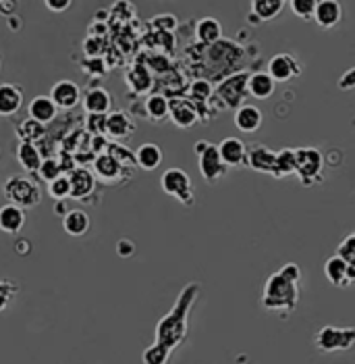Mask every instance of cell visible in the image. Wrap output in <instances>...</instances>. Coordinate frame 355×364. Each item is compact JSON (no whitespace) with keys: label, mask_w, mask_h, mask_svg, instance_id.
I'll list each match as a JSON object with an SVG mask.
<instances>
[{"label":"cell","mask_w":355,"mask_h":364,"mask_svg":"<svg viewBox=\"0 0 355 364\" xmlns=\"http://www.w3.org/2000/svg\"><path fill=\"white\" fill-rule=\"evenodd\" d=\"M197 296H200V283H195V281L187 283L181 289L175 306L168 310L156 325V343L175 352L185 341V337L190 333V312H192V306L195 304Z\"/></svg>","instance_id":"obj_1"},{"label":"cell","mask_w":355,"mask_h":364,"mask_svg":"<svg viewBox=\"0 0 355 364\" xmlns=\"http://www.w3.org/2000/svg\"><path fill=\"white\" fill-rule=\"evenodd\" d=\"M300 304V281L291 279L283 271L273 273L264 283L262 309L268 312L291 314Z\"/></svg>","instance_id":"obj_2"},{"label":"cell","mask_w":355,"mask_h":364,"mask_svg":"<svg viewBox=\"0 0 355 364\" xmlns=\"http://www.w3.org/2000/svg\"><path fill=\"white\" fill-rule=\"evenodd\" d=\"M327 159L318 148H295V175L300 177L301 186L312 188L322 181Z\"/></svg>","instance_id":"obj_3"},{"label":"cell","mask_w":355,"mask_h":364,"mask_svg":"<svg viewBox=\"0 0 355 364\" xmlns=\"http://www.w3.org/2000/svg\"><path fill=\"white\" fill-rule=\"evenodd\" d=\"M4 196L9 204H15L19 208H33L42 202L40 186L26 175H11L4 181Z\"/></svg>","instance_id":"obj_4"},{"label":"cell","mask_w":355,"mask_h":364,"mask_svg":"<svg viewBox=\"0 0 355 364\" xmlns=\"http://www.w3.org/2000/svg\"><path fill=\"white\" fill-rule=\"evenodd\" d=\"M160 188L166 196L179 200L183 206H195V190H193L192 177L179 167L166 168L160 177Z\"/></svg>","instance_id":"obj_5"},{"label":"cell","mask_w":355,"mask_h":364,"mask_svg":"<svg viewBox=\"0 0 355 364\" xmlns=\"http://www.w3.org/2000/svg\"><path fill=\"white\" fill-rule=\"evenodd\" d=\"M193 152L197 154V168L206 183H217L222 177H226L229 167L220 161L219 150L214 144H210L208 140L195 141Z\"/></svg>","instance_id":"obj_6"},{"label":"cell","mask_w":355,"mask_h":364,"mask_svg":"<svg viewBox=\"0 0 355 364\" xmlns=\"http://www.w3.org/2000/svg\"><path fill=\"white\" fill-rule=\"evenodd\" d=\"M247 77H249L247 71H239V73H233V75L224 77L219 84V87H217V92L212 94V98L219 100L220 105H222V109L235 111L246 100Z\"/></svg>","instance_id":"obj_7"},{"label":"cell","mask_w":355,"mask_h":364,"mask_svg":"<svg viewBox=\"0 0 355 364\" xmlns=\"http://www.w3.org/2000/svg\"><path fill=\"white\" fill-rule=\"evenodd\" d=\"M314 343H316V350L322 352V354H334V352H347L351 350L355 343V329L347 327V329H339V327H332L327 325L322 327L316 337H314Z\"/></svg>","instance_id":"obj_8"},{"label":"cell","mask_w":355,"mask_h":364,"mask_svg":"<svg viewBox=\"0 0 355 364\" xmlns=\"http://www.w3.org/2000/svg\"><path fill=\"white\" fill-rule=\"evenodd\" d=\"M274 84H287L301 75V63L291 53H278L268 60V71Z\"/></svg>","instance_id":"obj_9"},{"label":"cell","mask_w":355,"mask_h":364,"mask_svg":"<svg viewBox=\"0 0 355 364\" xmlns=\"http://www.w3.org/2000/svg\"><path fill=\"white\" fill-rule=\"evenodd\" d=\"M168 119L179 129H192L195 123H200V111L195 109L190 98H173L168 100Z\"/></svg>","instance_id":"obj_10"},{"label":"cell","mask_w":355,"mask_h":364,"mask_svg":"<svg viewBox=\"0 0 355 364\" xmlns=\"http://www.w3.org/2000/svg\"><path fill=\"white\" fill-rule=\"evenodd\" d=\"M246 165L256 173H262V175H271L274 179H278V171H276V152L262 146V144H256L251 148H247L246 154Z\"/></svg>","instance_id":"obj_11"},{"label":"cell","mask_w":355,"mask_h":364,"mask_svg":"<svg viewBox=\"0 0 355 364\" xmlns=\"http://www.w3.org/2000/svg\"><path fill=\"white\" fill-rule=\"evenodd\" d=\"M324 277L330 285L345 289L355 281V264H347L343 258L334 254L324 262Z\"/></svg>","instance_id":"obj_12"},{"label":"cell","mask_w":355,"mask_h":364,"mask_svg":"<svg viewBox=\"0 0 355 364\" xmlns=\"http://www.w3.org/2000/svg\"><path fill=\"white\" fill-rule=\"evenodd\" d=\"M50 98L56 105V109L60 111H71L75 109L80 102H82V87L75 84V82H69V80H62V82H56L50 90Z\"/></svg>","instance_id":"obj_13"},{"label":"cell","mask_w":355,"mask_h":364,"mask_svg":"<svg viewBox=\"0 0 355 364\" xmlns=\"http://www.w3.org/2000/svg\"><path fill=\"white\" fill-rule=\"evenodd\" d=\"M67 177H69V188H71L69 198L85 200V198L94 192V188H96V175H94L89 168H85V167L71 168V171L67 173Z\"/></svg>","instance_id":"obj_14"},{"label":"cell","mask_w":355,"mask_h":364,"mask_svg":"<svg viewBox=\"0 0 355 364\" xmlns=\"http://www.w3.org/2000/svg\"><path fill=\"white\" fill-rule=\"evenodd\" d=\"M136 134V123L125 111H114L106 114V127L104 136L110 140H127Z\"/></svg>","instance_id":"obj_15"},{"label":"cell","mask_w":355,"mask_h":364,"mask_svg":"<svg viewBox=\"0 0 355 364\" xmlns=\"http://www.w3.org/2000/svg\"><path fill=\"white\" fill-rule=\"evenodd\" d=\"M217 150H219L220 161L229 168H237L246 165L247 148L244 140L229 136V138H224V140L220 141L219 146H217Z\"/></svg>","instance_id":"obj_16"},{"label":"cell","mask_w":355,"mask_h":364,"mask_svg":"<svg viewBox=\"0 0 355 364\" xmlns=\"http://www.w3.org/2000/svg\"><path fill=\"white\" fill-rule=\"evenodd\" d=\"M312 19L322 29L337 28L343 19V4L339 0H318Z\"/></svg>","instance_id":"obj_17"},{"label":"cell","mask_w":355,"mask_h":364,"mask_svg":"<svg viewBox=\"0 0 355 364\" xmlns=\"http://www.w3.org/2000/svg\"><path fill=\"white\" fill-rule=\"evenodd\" d=\"M28 215L23 208L15 206V204H4L0 208V231L6 235H19L26 227Z\"/></svg>","instance_id":"obj_18"},{"label":"cell","mask_w":355,"mask_h":364,"mask_svg":"<svg viewBox=\"0 0 355 364\" xmlns=\"http://www.w3.org/2000/svg\"><path fill=\"white\" fill-rule=\"evenodd\" d=\"M264 114L253 105H241L235 109V127L244 134H253L262 127Z\"/></svg>","instance_id":"obj_19"},{"label":"cell","mask_w":355,"mask_h":364,"mask_svg":"<svg viewBox=\"0 0 355 364\" xmlns=\"http://www.w3.org/2000/svg\"><path fill=\"white\" fill-rule=\"evenodd\" d=\"M125 82L129 85V90L133 94H148L152 87H154V77L148 69L146 63H136L133 67H129L127 75H125Z\"/></svg>","instance_id":"obj_20"},{"label":"cell","mask_w":355,"mask_h":364,"mask_svg":"<svg viewBox=\"0 0 355 364\" xmlns=\"http://www.w3.org/2000/svg\"><path fill=\"white\" fill-rule=\"evenodd\" d=\"M82 102L87 114H109L112 107V96L104 87H92L83 94Z\"/></svg>","instance_id":"obj_21"},{"label":"cell","mask_w":355,"mask_h":364,"mask_svg":"<svg viewBox=\"0 0 355 364\" xmlns=\"http://www.w3.org/2000/svg\"><path fill=\"white\" fill-rule=\"evenodd\" d=\"M23 105V90L17 84H0V117H13Z\"/></svg>","instance_id":"obj_22"},{"label":"cell","mask_w":355,"mask_h":364,"mask_svg":"<svg viewBox=\"0 0 355 364\" xmlns=\"http://www.w3.org/2000/svg\"><path fill=\"white\" fill-rule=\"evenodd\" d=\"M127 168L121 167L110 154L106 152H102V154H96L94 156V175L98 177V179H102V181H106V183H114V181H119L121 179V175L125 173Z\"/></svg>","instance_id":"obj_23"},{"label":"cell","mask_w":355,"mask_h":364,"mask_svg":"<svg viewBox=\"0 0 355 364\" xmlns=\"http://www.w3.org/2000/svg\"><path fill=\"white\" fill-rule=\"evenodd\" d=\"M92 227V221L87 217V213L82 208H71L65 217H62V229L67 235L71 237H83Z\"/></svg>","instance_id":"obj_24"},{"label":"cell","mask_w":355,"mask_h":364,"mask_svg":"<svg viewBox=\"0 0 355 364\" xmlns=\"http://www.w3.org/2000/svg\"><path fill=\"white\" fill-rule=\"evenodd\" d=\"M28 112L31 119L40 121L42 125H48V123H53L56 119L58 109H56V105L53 102L50 96H36V98L29 102Z\"/></svg>","instance_id":"obj_25"},{"label":"cell","mask_w":355,"mask_h":364,"mask_svg":"<svg viewBox=\"0 0 355 364\" xmlns=\"http://www.w3.org/2000/svg\"><path fill=\"white\" fill-rule=\"evenodd\" d=\"M276 84L273 82V77L266 71H258V73H249L247 77V94L258 98V100H266L274 94Z\"/></svg>","instance_id":"obj_26"},{"label":"cell","mask_w":355,"mask_h":364,"mask_svg":"<svg viewBox=\"0 0 355 364\" xmlns=\"http://www.w3.org/2000/svg\"><path fill=\"white\" fill-rule=\"evenodd\" d=\"M163 148L158 144H152V141L141 144L136 152V167L143 171H154L163 165Z\"/></svg>","instance_id":"obj_27"},{"label":"cell","mask_w":355,"mask_h":364,"mask_svg":"<svg viewBox=\"0 0 355 364\" xmlns=\"http://www.w3.org/2000/svg\"><path fill=\"white\" fill-rule=\"evenodd\" d=\"M42 159L44 156H42L40 148L33 141H19V146H17V163L21 165V168L26 173H31V175L38 173Z\"/></svg>","instance_id":"obj_28"},{"label":"cell","mask_w":355,"mask_h":364,"mask_svg":"<svg viewBox=\"0 0 355 364\" xmlns=\"http://www.w3.org/2000/svg\"><path fill=\"white\" fill-rule=\"evenodd\" d=\"M220 38H222V26H220V21L217 17H202L195 23V40H197V44L208 46V44L219 42Z\"/></svg>","instance_id":"obj_29"},{"label":"cell","mask_w":355,"mask_h":364,"mask_svg":"<svg viewBox=\"0 0 355 364\" xmlns=\"http://www.w3.org/2000/svg\"><path fill=\"white\" fill-rule=\"evenodd\" d=\"M287 0H251V17H256L258 23L273 21L285 9Z\"/></svg>","instance_id":"obj_30"},{"label":"cell","mask_w":355,"mask_h":364,"mask_svg":"<svg viewBox=\"0 0 355 364\" xmlns=\"http://www.w3.org/2000/svg\"><path fill=\"white\" fill-rule=\"evenodd\" d=\"M146 117L154 123L168 119V98L163 94H150L146 98Z\"/></svg>","instance_id":"obj_31"},{"label":"cell","mask_w":355,"mask_h":364,"mask_svg":"<svg viewBox=\"0 0 355 364\" xmlns=\"http://www.w3.org/2000/svg\"><path fill=\"white\" fill-rule=\"evenodd\" d=\"M15 136L19 138V141H38L46 136V125H42L40 121L36 119H26L17 125L15 129Z\"/></svg>","instance_id":"obj_32"},{"label":"cell","mask_w":355,"mask_h":364,"mask_svg":"<svg viewBox=\"0 0 355 364\" xmlns=\"http://www.w3.org/2000/svg\"><path fill=\"white\" fill-rule=\"evenodd\" d=\"M104 152L110 154L121 167L125 168H133L136 167V152H131L127 146H123V144H119V141H109L106 144V148H104Z\"/></svg>","instance_id":"obj_33"},{"label":"cell","mask_w":355,"mask_h":364,"mask_svg":"<svg viewBox=\"0 0 355 364\" xmlns=\"http://www.w3.org/2000/svg\"><path fill=\"white\" fill-rule=\"evenodd\" d=\"M212 94H214V87L208 80H193L190 85V100L195 105V109H200L204 102L212 100Z\"/></svg>","instance_id":"obj_34"},{"label":"cell","mask_w":355,"mask_h":364,"mask_svg":"<svg viewBox=\"0 0 355 364\" xmlns=\"http://www.w3.org/2000/svg\"><path fill=\"white\" fill-rule=\"evenodd\" d=\"M276 171L278 179L295 175V148H280L276 152Z\"/></svg>","instance_id":"obj_35"},{"label":"cell","mask_w":355,"mask_h":364,"mask_svg":"<svg viewBox=\"0 0 355 364\" xmlns=\"http://www.w3.org/2000/svg\"><path fill=\"white\" fill-rule=\"evenodd\" d=\"M170 350L168 348H164L160 343H152L150 348H146L143 350V354H141V363L143 364H168L170 360Z\"/></svg>","instance_id":"obj_36"},{"label":"cell","mask_w":355,"mask_h":364,"mask_svg":"<svg viewBox=\"0 0 355 364\" xmlns=\"http://www.w3.org/2000/svg\"><path fill=\"white\" fill-rule=\"evenodd\" d=\"M38 175L42 181H53L58 175H62V168H60V161L55 159V156H48V159H42L40 163V168H38Z\"/></svg>","instance_id":"obj_37"},{"label":"cell","mask_w":355,"mask_h":364,"mask_svg":"<svg viewBox=\"0 0 355 364\" xmlns=\"http://www.w3.org/2000/svg\"><path fill=\"white\" fill-rule=\"evenodd\" d=\"M69 192H71L69 177L65 173L58 175L53 181H48V194L55 198V200H69Z\"/></svg>","instance_id":"obj_38"},{"label":"cell","mask_w":355,"mask_h":364,"mask_svg":"<svg viewBox=\"0 0 355 364\" xmlns=\"http://www.w3.org/2000/svg\"><path fill=\"white\" fill-rule=\"evenodd\" d=\"M316 4H318V0H289V6H291L293 15L300 17V19H305V21L312 19Z\"/></svg>","instance_id":"obj_39"},{"label":"cell","mask_w":355,"mask_h":364,"mask_svg":"<svg viewBox=\"0 0 355 364\" xmlns=\"http://www.w3.org/2000/svg\"><path fill=\"white\" fill-rule=\"evenodd\" d=\"M337 256L343 258L347 264H355V233H349L337 248Z\"/></svg>","instance_id":"obj_40"},{"label":"cell","mask_w":355,"mask_h":364,"mask_svg":"<svg viewBox=\"0 0 355 364\" xmlns=\"http://www.w3.org/2000/svg\"><path fill=\"white\" fill-rule=\"evenodd\" d=\"M19 294V285L13 281H0V312L13 302V298Z\"/></svg>","instance_id":"obj_41"},{"label":"cell","mask_w":355,"mask_h":364,"mask_svg":"<svg viewBox=\"0 0 355 364\" xmlns=\"http://www.w3.org/2000/svg\"><path fill=\"white\" fill-rule=\"evenodd\" d=\"M87 132L92 136H104V127H106V114H87V123H85Z\"/></svg>","instance_id":"obj_42"},{"label":"cell","mask_w":355,"mask_h":364,"mask_svg":"<svg viewBox=\"0 0 355 364\" xmlns=\"http://www.w3.org/2000/svg\"><path fill=\"white\" fill-rule=\"evenodd\" d=\"M150 23H152V28L156 29V31H166V33H170L173 29H177V17H175V15H158V17H154Z\"/></svg>","instance_id":"obj_43"},{"label":"cell","mask_w":355,"mask_h":364,"mask_svg":"<svg viewBox=\"0 0 355 364\" xmlns=\"http://www.w3.org/2000/svg\"><path fill=\"white\" fill-rule=\"evenodd\" d=\"M102 48H104V44H102V40H100L98 36H89V38L83 42V53L87 56H92V58H96V56L100 55Z\"/></svg>","instance_id":"obj_44"},{"label":"cell","mask_w":355,"mask_h":364,"mask_svg":"<svg viewBox=\"0 0 355 364\" xmlns=\"http://www.w3.org/2000/svg\"><path fill=\"white\" fill-rule=\"evenodd\" d=\"M337 85H339V90H343V92H351V90H354L355 87V69L354 67H351V69H347L343 77H339Z\"/></svg>","instance_id":"obj_45"},{"label":"cell","mask_w":355,"mask_h":364,"mask_svg":"<svg viewBox=\"0 0 355 364\" xmlns=\"http://www.w3.org/2000/svg\"><path fill=\"white\" fill-rule=\"evenodd\" d=\"M44 4H46V9L53 11V13H65V11L71 9L73 0H44Z\"/></svg>","instance_id":"obj_46"},{"label":"cell","mask_w":355,"mask_h":364,"mask_svg":"<svg viewBox=\"0 0 355 364\" xmlns=\"http://www.w3.org/2000/svg\"><path fill=\"white\" fill-rule=\"evenodd\" d=\"M133 252H136V244L131 240H119V244H116V254L119 256L129 258V256H133Z\"/></svg>","instance_id":"obj_47"},{"label":"cell","mask_w":355,"mask_h":364,"mask_svg":"<svg viewBox=\"0 0 355 364\" xmlns=\"http://www.w3.org/2000/svg\"><path fill=\"white\" fill-rule=\"evenodd\" d=\"M55 213L56 215H60V217H65V215L69 213V210H67V200H56Z\"/></svg>","instance_id":"obj_48"},{"label":"cell","mask_w":355,"mask_h":364,"mask_svg":"<svg viewBox=\"0 0 355 364\" xmlns=\"http://www.w3.org/2000/svg\"><path fill=\"white\" fill-rule=\"evenodd\" d=\"M0 2H2V0H0Z\"/></svg>","instance_id":"obj_49"}]
</instances>
